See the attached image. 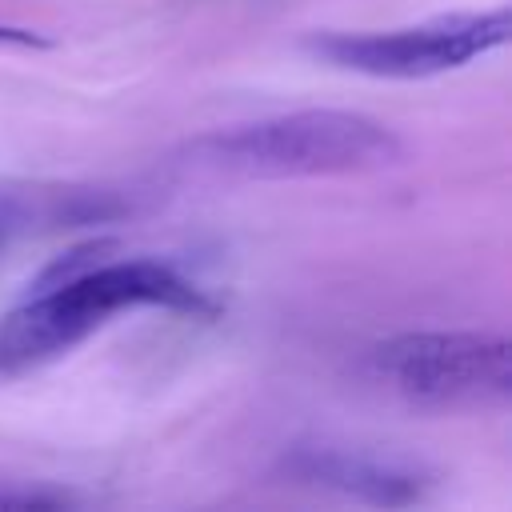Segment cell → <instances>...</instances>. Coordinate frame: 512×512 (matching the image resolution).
Segmentation results:
<instances>
[{"label": "cell", "instance_id": "obj_1", "mask_svg": "<svg viewBox=\"0 0 512 512\" xmlns=\"http://www.w3.org/2000/svg\"><path fill=\"white\" fill-rule=\"evenodd\" d=\"M128 308H168L212 316L216 304L160 260H88L68 252L36 296L0 316V376L40 368Z\"/></svg>", "mask_w": 512, "mask_h": 512}, {"label": "cell", "instance_id": "obj_2", "mask_svg": "<svg viewBox=\"0 0 512 512\" xmlns=\"http://www.w3.org/2000/svg\"><path fill=\"white\" fill-rule=\"evenodd\" d=\"M404 160L400 136L364 112L304 108L236 128H216L180 148V168L228 180L360 176Z\"/></svg>", "mask_w": 512, "mask_h": 512}, {"label": "cell", "instance_id": "obj_3", "mask_svg": "<svg viewBox=\"0 0 512 512\" xmlns=\"http://www.w3.org/2000/svg\"><path fill=\"white\" fill-rule=\"evenodd\" d=\"M368 372L420 408H488L512 396V344L492 332H404L368 352Z\"/></svg>", "mask_w": 512, "mask_h": 512}, {"label": "cell", "instance_id": "obj_4", "mask_svg": "<svg viewBox=\"0 0 512 512\" xmlns=\"http://www.w3.org/2000/svg\"><path fill=\"white\" fill-rule=\"evenodd\" d=\"M504 40H508V8H492V12H452L384 32H320L308 40V48L348 72L420 80L464 68L468 60L500 48Z\"/></svg>", "mask_w": 512, "mask_h": 512}, {"label": "cell", "instance_id": "obj_5", "mask_svg": "<svg viewBox=\"0 0 512 512\" xmlns=\"http://www.w3.org/2000/svg\"><path fill=\"white\" fill-rule=\"evenodd\" d=\"M288 476L300 484L332 488L340 496L364 500V504H384V508H404L424 500L428 476L396 456L368 452V448H296L284 460Z\"/></svg>", "mask_w": 512, "mask_h": 512}, {"label": "cell", "instance_id": "obj_6", "mask_svg": "<svg viewBox=\"0 0 512 512\" xmlns=\"http://www.w3.org/2000/svg\"><path fill=\"white\" fill-rule=\"evenodd\" d=\"M132 212V196L104 184H12L0 180V252L24 236L104 224Z\"/></svg>", "mask_w": 512, "mask_h": 512}, {"label": "cell", "instance_id": "obj_7", "mask_svg": "<svg viewBox=\"0 0 512 512\" xmlns=\"http://www.w3.org/2000/svg\"><path fill=\"white\" fill-rule=\"evenodd\" d=\"M64 500L60 492H0V508H56Z\"/></svg>", "mask_w": 512, "mask_h": 512}, {"label": "cell", "instance_id": "obj_8", "mask_svg": "<svg viewBox=\"0 0 512 512\" xmlns=\"http://www.w3.org/2000/svg\"><path fill=\"white\" fill-rule=\"evenodd\" d=\"M0 44H24L28 48V44H44V40L36 32H28V28H4L0 24Z\"/></svg>", "mask_w": 512, "mask_h": 512}]
</instances>
